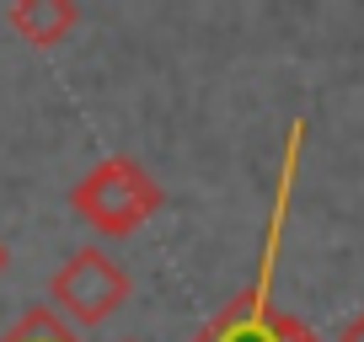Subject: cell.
Returning a JSON list of instances; mask_svg holds the SVG:
<instances>
[{
  "label": "cell",
  "instance_id": "4",
  "mask_svg": "<svg viewBox=\"0 0 364 342\" xmlns=\"http://www.w3.org/2000/svg\"><path fill=\"white\" fill-rule=\"evenodd\" d=\"M75 22H80L75 0H11V6H6V27H11L16 38H27L33 48L65 43V33Z\"/></svg>",
  "mask_w": 364,
  "mask_h": 342
},
{
  "label": "cell",
  "instance_id": "2",
  "mask_svg": "<svg viewBox=\"0 0 364 342\" xmlns=\"http://www.w3.org/2000/svg\"><path fill=\"white\" fill-rule=\"evenodd\" d=\"M48 299L65 321L75 326H97V321L118 316L129 299V273L107 257L102 246H80L48 273Z\"/></svg>",
  "mask_w": 364,
  "mask_h": 342
},
{
  "label": "cell",
  "instance_id": "7",
  "mask_svg": "<svg viewBox=\"0 0 364 342\" xmlns=\"http://www.w3.org/2000/svg\"><path fill=\"white\" fill-rule=\"evenodd\" d=\"M295 342H321V331H316V326H306V321H300V331H295Z\"/></svg>",
  "mask_w": 364,
  "mask_h": 342
},
{
  "label": "cell",
  "instance_id": "5",
  "mask_svg": "<svg viewBox=\"0 0 364 342\" xmlns=\"http://www.w3.org/2000/svg\"><path fill=\"white\" fill-rule=\"evenodd\" d=\"M0 342H80V331L70 326V321L59 316L54 305H33V310H27V316L16 321V326L6 331Z\"/></svg>",
  "mask_w": 364,
  "mask_h": 342
},
{
  "label": "cell",
  "instance_id": "1",
  "mask_svg": "<svg viewBox=\"0 0 364 342\" xmlns=\"http://www.w3.org/2000/svg\"><path fill=\"white\" fill-rule=\"evenodd\" d=\"M161 204H166L161 182L134 155H102L75 187H70L75 219L91 225L97 236H129V230H139L150 214H161Z\"/></svg>",
  "mask_w": 364,
  "mask_h": 342
},
{
  "label": "cell",
  "instance_id": "3",
  "mask_svg": "<svg viewBox=\"0 0 364 342\" xmlns=\"http://www.w3.org/2000/svg\"><path fill=\"white\" fill-rule=\"evenodd\" d=\"M295 331L300 316H289L273 299H262L257 289H247V294L225 299V310H215L193 331V342H295Z\"/></svg>",
  "mask_w": 364,
  "mask_h": 342
},
{
  "label": "cell",
  "instance_id": "8",
  "mask_svg": "<svg viewBox=\"0 0 364 342\" xmlns=\"http://www.w3.org/2000/svg\"><path fill=\"white\" fill-rule=\"evenodd\" d=\"M6 263H11V251H6V241H0V273H6Z\"/></svg>",
  "mask_w": 364,
  "mask_h": 342
},
{
  "label": "cell",
  "instance_id": "6",
  "mask_svg": "<svg viewBox=\"0 0 364 342\" xmlns=\"http://www.w3.org/2000/svg\"><path fill=\"white\" fill-rule=\"evenodd\" d=\"M338 342H364V310L348 321V326H343V337H338Z\"/></svg>",
  "mask_w": 364,
  "mask_h": 342
}]
</instances>
